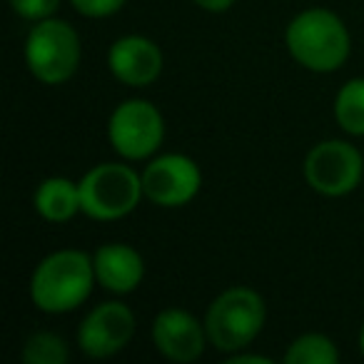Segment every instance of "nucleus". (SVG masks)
<instances>
[{
	"label": "nucleus",
	"instance_id": "nucleus-12",
	"mask_svg": "<svg viewBox=\"0 0 364 364\" xmlns=\"http://www.w3.org/2000/svg\"><path fill=\"white\" fill-rule=\"evenodd\" d=\"M95 264V277L110 292H132L140 284L145 274L142 257L130 247V245H105L92 257Z\"/></svg>",
	"mask_w": 364,
	"mask_h": 364
},
{
	"label": "nucleus",
	"instance_id": "nucleus-18",
	"mask_svg": "<svg viewBox=\"0 0 364 364\" xmlns=\"http://www.w3.org/2000/svg\"><path fill=\"white\" fill-rule=\"evenodd\" d=\"M73 6L87 18H107L120 11L125 6V0H73Z\"/></svg>",
	"mask_w": 364,
	"mask_h": 364
},
{
	"label": "nucleus",
	"instance_id": "nucleus-16",
	"mask_svg": "<svg viewBox=\"0 0 364 364\" xmlns=\"http://www.w3.org/2000/svg\"><path fill=\"white\" fill-rule=\"evenodd\" d=\"M23 359H26L28 364H65L68 344L50 332H38L26 342Z\"/></svg>",
	"mask_w": 364,
	"mask_h": 364
},
{
	"label": "nucleus",
	"instance_id": "nucleus-11",
	"mask_svg": "<svg viewBox=\"0 0 364 364\" xmlns=\"http://www.w3.org/2000/svg\"><path fill=\"white\" fill-rule=\"evenodd\" d=\"M110 63L112 75L120 82L132 87H145L162 73V53L152 41L140 36H127L117 41L110 48Z\"/></svg>",
	"mask_w": 364,
	"mask_h": 364
},
{
	"label": "nucleus",
	"instance_id": "nucleus-9",
	"mask_svg": "<svg viewBox=\"0 0 364 364\" xmlns=\"http://www.w3.org/2000/svg\"><path fill=\"white\" fill-rule=\"evenodd\" d=\"M132 332H135V317L130 309L120 302H105L82 319L77 342L87 357L102 359L120 352L130 342Z\"/></svg>",
	"mask_w": 364,
	"mask_h": 364
},
{
	"label": "nucleus",
	"instance_id": "nucleus-15",
	"mask_svg": "<svg viewBox=\"0 0 364 364\" xmlns=\"http://www.w3.org/2000/svg\"><path fill=\"white\" fill-rule=\"evenodd\" d=\"M337 359V347L324 334H304L294 339L284 354V362L289 364H334Z\"/></svg>",
	"mask_w": 364,
	"mask_h": 364
},
{
	"label": "nucleus",
	"instance_id": "nucleus-21",
	"mask_svg": "<svg viewBox=\"0 0 364 364\" xmlns=\"http://www.w3.org/2000/svg\"><path fill=\"white\" fill-rule=\"evenodd\" d=\"M359 349H362V354H364V327H362V332H359Z\"/></svg>",
	"mask_w": 364,
	"mask_h": 364
},
{
	"label": "nucleus",
	"instance_id": "nucleus-20",
	"mask_svg": "<svg viewBox=\"0 0 364 364\" xmlns=\"http://www.w3.org/2000/svg\"><path fill=\"white\" fill-rule=\"evenodd\" d=\"M269 364L272 359L269 357H259V354H237V357L230 359V364Z\"/></svg>",
	"mask_w": 364,
	"mask_h": 364
},
{
	"label": "nucleus",
	"instance_id": "nucleus-17",
	"mask_svg": "<svg viewBox=\"0 0 364 364\" xmlns=\"http://www.w3.org/2000/svg\"><path fill=\"white\" fill-rule=\"evenodd\" d=\"M13 11L28 21H46L48 16L58 11L60 0H11Z\"/></svg>",
	"mask_w": 364,
	"mask_h": 364
},
{
	"label": "nucleus",
	"instance_id": "nucleus-1",
	"mask_svg": "<svg viewBox=\"0 0 364 364\" xmlns=\"http://www.w3.org/2000/svg\"><path fill=\"white\" fill-rule=\"evenodd\" d=\"M95 279V264L85 252L60 250L36 267L31 279V297L43 312H70L85 302Z\"/></svg>",
	"mask_w": 364,
	"mask_h": 364
},
{
	"label": "nucleus",
	"instance_id": "nucleus-2",
	"mask_svg": "<svg viewBox=\"0 0 364 364\" xmlns=\"http://www.w3.org/2000/svg\"><path fill=\"white\" fill-rule=\"evenodd\" d=\"M287 48L307 70L332 73L349 55V33L334 13L312 8L289 23Z\"/></svg>",
	"mask_w": 364,
	"mask_h": 364
},
{
	"label": "nucleus",
	"instance_id": "nucleus-3",
	"mask_svg": "<svg viewBox=\"0 0 364 364\" xmlns=\"http://www.w3.org/2000/svg\"><path fill=\"white\" fill-rule=\"evenodd\" d=\"M264 324V302L255 289L232 287L208 309L205 332L223 352H237L259 334Z\"/></svg>",
	"mask_w": 364,
	"mask_h": 364
},
{
	"label": "nucleus",
	"instance_id": "nucleus-7",
	"mask_svg": "<svg viewBox=\"0 0 364 364\" xmlns=\"http://www.w3.org/2000/svg\"><path fill=\"white\" fill-rule=\"evenodd\" d=\"M165 122L147 100H127L110 117V142L127 160H142L160 147Z\"/></svg>",
	"mask_w": 364,
	"mask_h": 364
},
{
	"label": "nucleus",
	"instance_id": "nucleus-5",
	"mask_svg": "<svg viewBox=\"0 0 364 364\" xmlns=\"http://www.w3.org/2000/svg\"><path fill=\"white\" fill-rule=\"evenodd\" d=\"M26 60L31 73L46 85L70 80L80 63L77 33L63 21H41L26 43Z\"/></svg>",
	"mask_w": 364,
	"mask_h": 364
},
{
	"label": "nucleus",
	"instance_id": "nucleus-10",
	"mask_svg": "<svg viewBox=\"0 0 364 364\" xmlns=\"http://www.w3.org/2000/svg\"><path fill=\"white\" fill-rule=\"evenodd\" d=\"M155 347L172 362H193L205 349V332L200 322L185 309H165L152 324Z\"/></svg>",
	"mask_w": 364,
	"mask_h": 364
},
{
	"label": "nucleus",
	"instance_id": "nucleus-13",
	"mask_svg": "<svg viewBox=\"0 0 364 364\" xmlns=\"http://www.w3.org/2000/svg\"><path fill=\"white\" fill-rule=\"evenodd\" d=\"M36 210L50 223H65L77 210H82L80 185L65 180V177H50L38 188Z\"/></svg>",
	"mask_w": 364,
	"mask_h": 364
},
{
	"label": "nucleus",
	"instance_id": "nucleus-4",
	"mask_svg": "<svg viewBox=\"0 0 364 364\" xmlns=\"http://www.w3.org/2000/svg\"><path fill=\"white\" fill-rule=\"evenodd\" d=\"M142 193V177L127 165L105 162L80 180L82 213L95 220H117L137 208Z\"/></svg>",
	"mask_w": 364,
	"mask_h": 364
},
{
	"label": "nucleus",
	"instance_id": "nucleus-6",
	"mask_svg": "<svg viewBox=\"0 0 364 364\" xmlns=\"http://www.w3.org/2000/svg\"><path fill=\"white\" fill-rule=\"evenodd\" d=\"M362 155L354 145L342 140H327L312 147L304 160V177L309 188L327 198L352 193L362 180Z\"/></svg>",
	"mask_w": 364,
	"mask_h": 364
},
{
	"label": "nucleus",
	"instance_id": "nucleus-8",
	"mask_svg": "<svg viewBox=\"0 0 364 364\" xmlns=\"http://www.w3.org/2000/svg\"><path fill=\"white\" fill-rule=\"evenodd\" d=\"M198 165L185 155H162L142 172V193L162 208H180L200 193Z\"/></svg>",
	"mask_w": 364,
	"mask_h": 364
},
{
	"label": "nucleus",
	"instance_id": "nucleus-14",
	"mask_svg": "<svg viewBox=\"0 0 364 364\" xmlns=\"http://www.w3.org/2000/svg\"><path fill=\"white\" fill-rule=\"evenodd\" d=\"M334 115L349 135H364V80H349L339 90Z\"/></svg>",
	"mask_w": 364,
	"mask_h": 364
},
{
	"label": "nucleus",
	"instance_id": "nucleus-19",
	"mask_svg": "<svg viewBox=\"0 0 364 364\" xmlns=\"http://www.w3.org/2000/svg\"><path fill=\"white\" fill-rule=\"evenodd\" d=\"M203 11H210V13H225L230 6H232L235 0H195Z\"/></svg>",
	"mask_w": 364,
	"mask_h": 364
}]
</instances>
